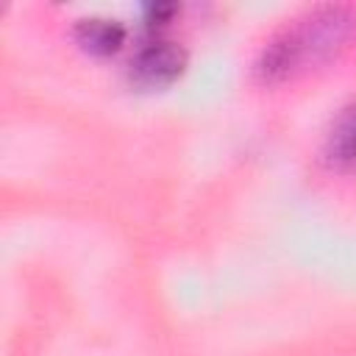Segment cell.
I'll use <instances>...</instances> for the list:
<instances>
[{
	"mask_svg": "<svg viewBox=\"0 0 356 356\" xmlns=\"http://www.w3.org/2000/svg\"><path fill=\"white\" fill-rule=\"evenodd\" d=\"M323 153L331 167H339V170L356 167V103L345 106L337 114V120L328 128Z\"/></svg>",
	"mask_w": 356,
	"mask_h": 356,
	"instance_id": "obj_3",
	"label": "cell"
},
{
	"mask_svg": "<svg viewBox=\"0 0 356 356\" xmlns=\"http://www.w3.org/2000/svg\"><path fill=\"white\" fill-rule=\"evenodd\" d=\"M356 28V8L350 6H317L281 28L259 56V75L278 81L295 70L314 64L348 42Z\"/></svg>",
	"mask_w": 356,
	"mask_h": 356,
	"instance_id": "obj_1",
	"label": "cell"
},
{
	"mask_svg": "<svg viewBox=\"0 0 356 356\" xmlns=\"http://www.w3.org/2000/svg\"><path fill=\"white\" fill-rule=\"evenodd\" d=\"M172 11H175L172 3H150V6H145V14H147L150 22H161V19L170 17Z\"/></svg>",
	"mask_w": 356,
	"mask_h": 356,
	"instance_id": "obj_5",
	"label": "cell"
},
{
	"mask_svg": "<svg viewBox=\"0 0 356 356\" xmlns=\"http://www.w3.org/2000/svg\"><path fill=\"white\" fill-rule=\"evenodd\" d=\"M184 64H186V53L178 42L156 39V42H147L131 58L128 75L142 89H161L181 75Z\"/></svg>",
	"mask_w": 356,
	"mask_h": 356,
	"instance_id": "obj_2",
	"label": "cell"
},
{
	"mask_svg": "<svg viewBox=\"0 0 356 356\" xmlns=\"http://www.w3.org/2000/svg\"><path fill=\"white\" fill-rule=\"evenodd\" d=\"M75 39L89 50V53H97V56H106V53H114L122 39H125V28L120 19L114 17H81L75 22Z\"/></svg>",
	"mask_w": 356,
	"mask_h": 356,
	"instance_id": "obj_4",
	"label": "cell"
}]
</instances>
